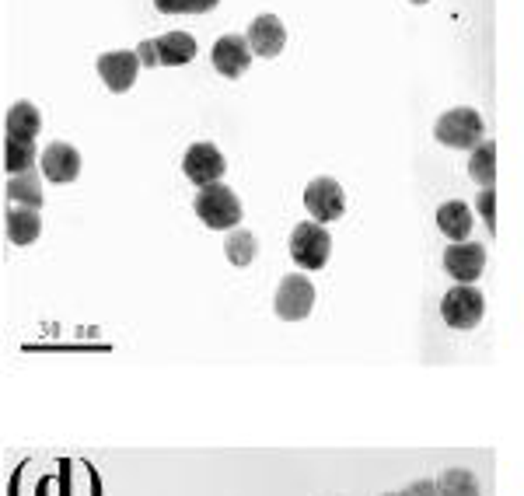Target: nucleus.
Segmentation results:
<instances>
[{
  "instance_id": "obj_16",
  "label": "nucleus",
  "mask_w": 524,
  "mask_h": 496,
  "mask_svg": "<svg viewBox=\"0 0 524 496\" xmlns=\"http://www.w3.org/2000/svg\"><path fill=\"white\" fill-rule=\"evenodd\" d=\"M39 126H42V116H39V109H35L32 102H14L11 109H7V116H4V130H7V137L35 140V133H39Z\"/></svg>"
},
{
  "instance_id": "obj_15",
  "label": "nucleus",
  "mask_w": 524,
  "mask_h": 496,
  "mask_svg": "<svg viewBox=\"0 0 524 496\" xmlns=\"http://www.w3.org/2000/svg\"><path fill=\"white\" fill-rule=\"evenodd\" d=\"M437 228L451 238V242H469V231H472V210L465 203L451 200L437 210Z\"/></svg>"
},
{
  "instance_id": "obj_21",
  "label": "nucleus",
  "mask_w": 524,
  "mask_h": 496,
  "mask_svg": "<svg viewBox=\"0 0 524 496\" xmlns=\"http://www.w3.org/2000/svg\"><path fill=\"white\" fill-rule=\"evenodd\" d=\"M437 493L441 496H479V483L469 469H448L437 479Z\"/></svg>"
},
{
  "instance_id": "obj_25",
  "label": "nucleus",
  "mask_w": 524,
  "mask_h": 496,
  "mask_svg": "<svg viewBox=\"0 0 524 496\" xmlns=\"http://www.w3.org/2000/svg\"><path fill=\"white\" fill-rule=\"evenodd\" d=\"M409 4H430V0H409Z\"/></svg>"
},
{
  "instance_id": "obj_6",
  "label": "nucleus",
  "mask_w": 524,
  "mask_h": 496,
  "mask_svg": "<svg viewBox=\"0 0 524 496\" xmlns=\"http://www.w3.org/2000/svg\"><path fill=\"white\" fill-rule=\"evenodd\" d=\"M95 67H98V77L105 81V88H109L112 95H123V91L133 88V81H137L144 63H140L137 49H112V53L98 56Z\"/></svg>"
},
{
  "instance_id": "obj_10",
  "label": "nucleus",
  "mask_w": 524,
  "mask_h": 496,
  "mask_svg": "<svg viewBox=\"0 0 524 496\" xmlns=\"http://www.w3.org/2000/svg\"><path fill=\"white\" fill-rule=\"evenodd\" d=\"M210 60H214V70L221 77H242L245 70H249L252 63V46L245 35H224V39L214 42V53H210Z\"/></svg>"
},
{
  "instance_id": "obj_7",
  "label": "nucleus",
  "mask_w": 524,
  "mask_h": 496,
  "mask_svg": "<svg viewBox=\"0 0 524 496\" xmlns=\"http://www.w3.org/2000/svg\"><path fill=\"white\" fill-rule=\"evenodd\" d=\"M311 304H315V287H311L308 276L290 273L280 280V290H276V315L283 322H301V318L311 315Z\"/></svg>"
},
{
  "instance_id": "obj_2",
  "label": "nucleus",
  "mask_w": 524,
  "mask_h": 496,
  "mask_svg": "<svg viewBox=\"0 0 524 496\" xmlns=\"http://www.w3.org/2000/svg\"><path fill=\"white\" fill-rule=\"evenodd\" d=\"M196 217L207 224L210 231H228L242 221V203L221 182H210V186H200L196 193Z\"/></svg>"
},
{
  "instance_id": "obj_26",
  "label": "nucleus",
  "mask_w": 524,
  "mask_h": 496,
  "mask_svg": "<svg viewBox=\"0 0 524 496\" xmlns=\"http://www.w3.org/2000/svg\"><path fill=\"white\" fill-rule=\"evenodd\" d=\"M385 496H399V493H385Z\"/></svg>"
},
{
  "instance_id": "obj_5",
  "label": "nucleus",
  "mask_w": 524,
  "mask_h": 496,
  "mask_svg": "<svg viewBox=\"0 0 524 496\" xmlns=\"http://www.w3.org/2000/svg\"><path fill=\"white\" fill-rule=\"evenodd\" d=\"M332 255V238L325 228L315 224H297L290 231V259L297 262L301 269H322Z\"/></svg>"
},
{
  "instance_id": "obj_20",
  "label": "nucleus",
  "mask_w": 524,
  "mask_h": 496,
  "mask_svg": "<svg viewBox=\"0 0 524 496\" xmlns=\"http://www.w3.org/2000/svg\"><path fill=\"white\" fill-rule=\"evenodd\" d=\"M469 172H472V179H476L479 186L490 189L493 179H497V147L479 144L476 154H472V161H469Z\"/></svg>"
},
{
  "instance_id": "obj_13",
  "label": "nucleus",
  "mask_w": 524,
  "mask_h": 496,
  "mask_svg": "<svg viewBox=\"0 0 524 496\" xmlns=\"http://www.w3.org/2000/svg\"><path fill=\"white\" fill-rule=\"evenodd\" d=\"M249 46L262 60L280 56L283 46H287V28H283V21L276 18V14H259L249 25Z\"/></svg>"
},
{
  "instance_id": "obj_11",
  "label": "nucleus",
  "mask_w": 524,
  "mask_h": 496,
  "mask_svg": "<svg viewBox=\"0 0 524 496\" xmlns=\"http://www.w3.org/2000/svg\"><path fill=\"white\" fill-rule=\"evenodd\" d=\"M483 266H486V248L476 242H455L444 252V269L458 283H476Z\"/></svg>"
},
{
  "instance_id": "obj_12",
  "label": "nucleus",
  "mask_w": 524,
  "mask_h": 496,
  "mask_svg": "<svg viewBox=\"0 0 524 496\" xmlns=\"http://www.w3.org/2000/svg\"><path fill=\"white\" fill-rule=\"evenodd\" d=\"M39 168L49 182L67 186V182H74L77 175H81V154H77L70 144H63V140H56V144H49L46 151H42Z\"/></svg>"
},
{
  "instance_id": "obj_22",
  "label": "nucleus",
  "mask_w": 524,
  "mask_h": 496,
  "mask_svg": "<svg viewBox=\"0 0 524 496\" xmlns=\"http://www.w3.org/2000/svg\"><path fill=\"white\" fill-rule=\"evenodd\" d=\"M217 4H221V0H154V7H158L161 14H207L214 11Z\"/></svg>"
},
{
  "instance_id": "obj_3",
  "label": "nucleus",
  "mask_w": 524,
  "mask_h": 496,
  "mask_svg": "<svg viewBox=\"0 0 524 496\" xmlns=\"http://www.w3.org/2000/svg\"><path fill=\"white\" fill-rule=\"evenodd\" d=\"M144 67H186L196 56V39L189 32H165L161 39H147L137 46Z\"/></svg>"
},
{
  "instance_id": "obj_24",
  "label": "nucleus",
  "mask_w": 524,
  "mask_h": 496,
  "mask_svg": "<svg viewBox=\"0 0 524 496\" xmlns=\"http://www.w3.org/2000/svg\"><path fill=\"white\" fill-rule=\"evenodd\" d=\"M479 207H483L486 224H490V228L497 231V221H493V193H490V189H483V196H479Z\"/></svg>"
},
{
  "instance_id": "obj_17",
  "label": "nucleus",
  "mask_w": 524,
  "mask_h": 496,
  "mask_svg": "<svg viewBox=\"0 0 524 496\" xmlns=\"http://www.w3.org/2000/svg\"><path fill=\"white\" fill-rule=\"evenodd\" d=\"M7 200H14L18 207H42V186H39V175L35 172H21L7 179Z\"/></svg>"
},
{
  "instance_id": "obj_19",
  "label": "nucleus",
  "mask_w": 524,
  "mask_h": 496,
  "mask_svg": "<svg viewBox=\"0 0 524 496\" xmlns=\"http://www.w3.org/2000/svg\"><path fill=\"white\" fill-rule=\"evenodd\" d=\"M32 161H35V144H32V140H25V137H7L4 140V168L11 175L28 172V168H32Z\"/></svg>"
},
{
  "instance_id": "obj_9",
  "label": "nucleus",
  "mask_w": 524,
  "mask_h": 496,
  "mask_svg": "<svg viewBox=\"0 0 524 496\" xmlns=\"http://www.w3.org/2000/svg\"><path fill=\"white\" fill-rule=\"evenodd\" d=\"M224 154L217 151L214 144H193L186 154H182V175H186L189 182H196V186H210V182H221L224 175Z\"/></svg>"
},
{
  "instance_id": "obj_18",
  "label": "nucleus",
  "mask_w": 524,
  "mask_h": 496,
  "mask_svg": "<svg viewBox=\"0 0 524 496\" xmlns=\"http://www.w3.org/2000/svg\"><path fill=\"white\" fill-rule=\"evenodd\" d=\"M224 255L231 259V266H252L259 255V242L252 231H231L228 242H224Z\"/></svg>"
},
{
  "instance_id": "obj_4",
  "label": "nucleus",
  "mask_w": 524,
  "mask_h": 496,
  "mask_svg": "<svg viewBox=\"0 0 524 496\" xmlns=\"http://www.w3.org/2000/svg\"><path fill=\"white\" fill-rule=\"evenodd\" d=\"M483 308H486L483 294H479L472 283H458V287H451L441 301L444 322H448L451 329H462V332L476 329V325L483 322Z\"/></svg>"
},
{
  "instance_id": "obj_23",
  "label": "nucleus",
  "mask_w": 524,
  "mask_h": 496,
  "mask_svg": "<svg viewBox=\"0 0 524 496\" xmlns=\"http://www.w3.org/2000/svg\"><path fill=\"white\" fill-rule=\"evenodd\" d=\"M399 496H441V493H437V483H427V479H420V483H409Z\"/></svg>"
},
{
  "instance_id": "obj_8",
  "label": "nucleus",
  "mask_w": 524,
  "mask_h": 496,
  "mask_svg": "<svg viewBox=\"0 0 524 496\" xmlns=\"http://www.w3.org/2000/svg\"><path fill=\"white\" fill-rule=\"evenodd\" d=\"M304 207H308V214L315 217L318 224H329V221H339V217H343L346 196H343V189H339L336 179L322 175V179H315L308 189H304Z\"/></svg>"
},
{
  "instance_id": "obj_1",
  "label": "nucleus",
  "mask_w": 524,
  "mask_h": 496,
  "mask_svg": "<svg viewBox=\"0 0 524 496\" xmlns=\"http://www.w3.org/2000/svg\"><path fill=\"white\" fill-rule=\"evenodd\" d=\"M434 137L444 147H455V151H476L483 144V116L469 105H458L448 109L434 126Z\"/></svg>"
},
{
  "instance_id": "obj_14",
  "label": "nucleus",
  "mask_w": 524,
  "mask_h": 496,
  "mask_svg": "<svg viewBox=\"0 0 524 496\" xmlns=\"http://www.w3.org/2000/svg\"><path fill=\"white\" fill-rule=\"evenodd\" d=\"M4 224H7V238H11L14 245H32L35 238L42 235V217L35 207H18V203H14L4 214Z\"/></svg>"
}]
</instances>
